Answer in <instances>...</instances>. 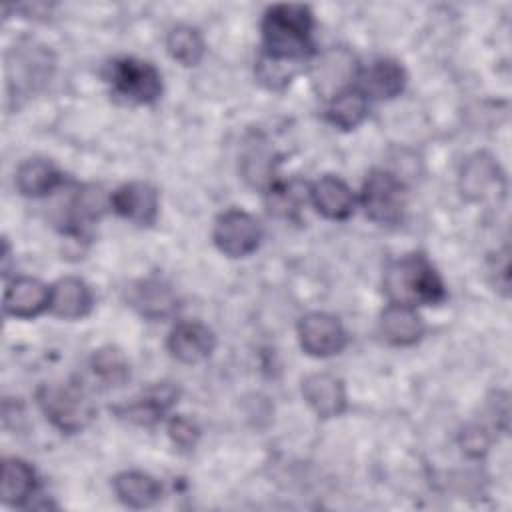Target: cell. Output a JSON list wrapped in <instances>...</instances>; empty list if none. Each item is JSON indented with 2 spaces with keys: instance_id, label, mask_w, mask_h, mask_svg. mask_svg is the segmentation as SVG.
<instances>
[{
  "instance_id": "obj_3",
  "label": "cell",
  "mask_w": 512,
  "mask_h": 512,
  "mask_svg": "<svg viewBox=\"0 0 512 512\" xmlns=\"http://www.w3.org/2000/svg\"><path fill=\"white\" fill-rule=\"evenodd\" d=\"M36 398L44 416L68 434L80 432L94 416L92 402L78 384H44Z\"/></svg>"
},
{
  "instance_id": "obj_21",
  "label": "cell",
  "mask_w": 512,
  "mask_h": 512,
  "mask_svg": "<svg viewBox=\"0 0 512 512\" xmlns=\"http://www.w3.org/2000/svg\"><path fill=\"white\" fill-rule=\"evenodd\" d=\"M114 492L118 496V500L134 510H142V508H150L154 506L160 496H162V486L156 478H152L146 472H138V470H130V472H120L114 482Z\"/></svg>"
},
{
  "instance_id": "obj_16",
  "label": "cell",
  "mask_w": 512,
  "mask_h": 512,
  "mask_svg": "<svg viewBox=\"0 0 512 512\" xmlns=\"http://www.w3.org/2000/svg\"><path fill=\"white\" fill-rule=\"evenodd\" d=\"M406 86L404 68L390 58L374 60L360 72V92L374 100H392Z\"/></svg>"
},
{
  "instance_id": "obj_1",
  "label": "cell",
  "mask_w": 512,
  "mask_h": 512,
  "mask_svg": "<svg viewBox=\"0 0 512 512\" xmlns=\"http://www.w3.org/2000/svg\"><path fill=\"white\" fill-rule=\"evenodd\" d=\"M314 18L304 4H274L262 18L264 56L296 64L314 52Z\"/></svg>"
},
{
  "instance_id": "obj_8",
  "label": "cell",
  "mask_w": 512,
  "mask_h": 512,
  "mask_svg": "<svg viewBox=\"0 0 512 512\" xmlns=\"http://www.w3.org/2000/svg\"><path fill=\"white\" fill-rule=\"evenodd\" d=\"M458 190L468 202H484L494 196H504L506 178L496 158L488 152H474L468 156L460 168Z\"/></svg>"
},
{
  "instance_id": "obj_18",
  "label": "cell",
  "mask_w": 512,
  "mask_h": 512,
  "mask_svg": "<svg viewBox=\"0 0 512 512\" xmlns=\"http://www.w3.org/2000/svg\"><path fill=\"white\" fill-rule=\"evenodd\" d=\"M92 290L76 276L60 278L50 288V310L64 320H80L92 310Z\"/></svg>"
},
{
  "instance_id": "obj_10",
  "label": "cell",
  "mask_w": 512,
  "mask_h": 512,
  "mask_svg": "<svg viewBox=\"0 0 512 512\" xmlns=\"http://www.w3.org/2000/svg\"><path fill=\"white\" fill-rule=\"evenodd\" d=\"M110 206L118 216L150 226L158 218V190L148 182H128L110 194Z\"/></svg>"
},
{
  "instance_id": "obj_19",
  "label": "cell",
  "mask_w": 512,
  "mask_h": 512,
  "mask_svg": "<svg viewBox=\"0 0 512 512\" xmlns=\"http://www.w3.org/2000/svg\"><path fill=\"white\" fill-rule=\"evenodd\" d=\"M178 388L172 384H156L144 396L136 398L130 404L118 406L116 412L128 422L140 424V426H152L158 420H162L164 412L176 402Z\"/></svg>"
},
{
  "instance_id": "obj_5",
  "label": "cell",
  "mask_w": 512,
  "mask_h": 512,
  "mask_svg": "<svg viewBox=\"0 0 512 512\" xmlns=\"http://www.w3.org/2000/svg\"><path fill=\"white\" fill-rule=\"evenodd\" d=\"M364 214L382 226L398 224L404 216L406 194L404 184L388 170L374 168L362 184L360 196Z\"/></svg>"
},
{
  "instance_id": "obj_20",
  "label": "cell",
  "mask_w": 512,
  "mask_h": 512,
  "mask_svg": "<svg viewBox=\"0 0 512 512\" xmlns=\"http://www.w3.org/2000/svg\"><path fill=\"white\" fill-rule=\"evenodd\" d=\"M380 332L394 346H412L424 336V322L414 308L388 304L380 316Z\"/></svg>"
},
{
  "instance_id": "obj_27",
  "label": "cell",
  "mask_w": 512,
  "mask_h": 512,
  "mask_svg": "<svg viewBox=\"0 0 512 512\" xmlns=\"http://www.w3.org/2000/svg\"><path fill=\"white\" fill-rule=\"evenodd\" d=\"M296 74V66L290 62H282V60H274L268 56H260L258 64H256V76L262 84H266L272 90H280L286 84H290L292 76Z\"/></svg>"
},
{
  "instance_id": "obj_25",
  "label": "cell",
  "mask_w": 512,
  "mask_h": 512,
  "mask_svg": "<svg viewBox=\"0 0 512 512\" xmlns=\"http://www.w3.org/2000/svg\"><path fill=\"white\" fill-rule=\"evenodd\" d=\"M166 50L182 66H196L204 58L206 44L196 28L178 24L166 36Z\"/></svg>"
},
{
  "instance_id": "obj_12",
  "label": "cell",
  "mask_w": 512,
  "mask_h": 512,
  "mask_svg": "<svg viewBox=\"0 0 512 512\" xmlns=\"http://www.w3.org/2000/svg\"><path fill=\"white\" fill-rule=\"evenodd\" d=\"M274 148L262 132H250L240 150V174L252 188L270 190L274 178Z\"/></svg>"
},
{
  "instance_id": "obj_9",
  "label": "cell",
  "mask_w": 512,
  "mask_h": 512,
  "mask_svg": "<svg viewBox=\"0 0 512 512\" xmlns=\"http://www.w3.org/2000/svg\"><path fill=\"white\" fill-rule=\"evenodd\" d=\"M298 340L308 356L328 358L340 354L348 338L336 316L328 312H310L298 322Z\"/></svg>"
},
{
  "instance_id": "obj_15",
  "label": "cell",
  "mask_w": 512,
  "mask_h": 512,
  "mask_svg": "<svg viewBox=\"0 0 512 512\" xmlns=\"http://www.w3.org/2000/svg\"><path fill=\"white\" fill-rule=\"evenodd\" d=\"M50 308V288L38 278H14L4 292V312L14 318H34Z\"/></svg>"
},
{
  "instance_id": "obj_26",
  "label": "cell",
  "mask_w": 512,
  "mask_h": 512,
  "mask_svg": "<svg viewBox=\"0 0 512 512\" xmlns=\"http://www.w3.org/2000/svg\"><path fill=\"white\" fill-rule=\"evenodd\" d=\"M90 368L94 376L106 386H122L130 376L128 360L114 346H104L94 350V354L90 356Z\"/></svg>"
},
{
  "instance_id": "obj_2",
  "label": "cell",
  "mask_w": 512,
  "mask_h": 512,
  "mask_svg": "<svg viewBox=\"0 0 512 512\" xmlns=\"http://www.w3.org/2000/svg\"><path fill=\"white\" fill-rule=\"evenodd\" d=\"M384 292L390 304H404L410 308L438 304L446 294L440 274L422 252L406 254L388 264L384 272Z\"/></svg>"
},
{
  "instance_id": "obj_17",
  "label": "cell",
  "mask_w": 512,
  "mask_h": 512,
  "mask_svg": "<svg viewBox=\"0 0 512 512\" xmlns=\"http://www.w3.org/2000/svg\"><path fill=\"white\" fill-rule=\"evenodd\" d=\"M310 202L328 220H346L354 212V192L338 176H322L310 188Z\"/></svg>"
},
{
  "instance_id": "obj_23",
  "label": "cell",
  "mask_w": 512,
  "mask_h": 512,
  "mask_svg": "<svg viewBox=\"0 0 512 512\" xmlns=\"http://www.w3.org/2000/svg\"><path fill=\"white\" fill-rule=\"evenodd\" d=\"M2 502L24 506L36 494V472L22 458H4L2 462Z\"/></svg>"
},
{
  "instance_id": "obj_29",
  "label": "cell",
  "mask_w": 512,
  "mask_h": 512,
  "mask_svg": "<svg viewBox=\"0 0 512 512\" xmlns=\"http://www.w3.org/2000/svg\"><path fill=\"white\" fill-rule=\"evenodd\" d=\"M488 446H490V436H488V432L484 428L470 426V428L464 430V434H462V448H464V452L468 456L478 458V456H482L488 450Z\"/></svg>"
},
{
  "instance_id": "obj_7",
  "label": "cell",
  "mask_w": 512,
  "mask_h": 512,
  "mask_svg": "<svg viewBox=\"0 0 512 512\" xmlns=\"http://www.w3.org/2000/svg\"><path fill=\"white\" fill-rule=\"evenodd\" d=\"M212 238L224 256L244 258L258 248L262 228L252 214L240 208H230L216 218Z\"/></svg>"
},
{
  "instance_id": "obj_30",
  "label": "cell",
  "mask_w": 512,
  "mask_h": 512,
  "mask_svg": "<svg viewBox=\"0 0 512 512\" xmlns=\"http://www.w3.org/2000/svg\"><path fill=\"white\" fill-rule=\"evenodd\" d=\"M322 72H324V78L322 80H318L320 82V88L324 90V88H332V78H334V68L332 66H328L326 62L322 64ZM350 72H354V66H352V58L348 56L344 62H340V66H336V78H338V82H344V80H348L350 78Z\"/></svg>"
},
{
  "instance_id": "obj_22",
  "label": "cell",
  "mask_w": 512,
  "mask_h": 512,
  "mask_svg": "<svg viewBox=\"0 0 512 512\" xmlns=\"http://www.w3.org/2000/svg\"><path fill=\"white\" fill-rule=\"evenodd\" d=\"M62 182L58 168L44 158H28L24 160L18 170L14 184L22 196L28 198H42Z\"/></svg>"
},
{
  "instance_id": "obj_4",
  "label": "cell",
  "mask_w": 512,
  "mask_h": 512,
  "mask_svg": "<svg viewBox=\"0 0 512 512\" xmlns=\"http://www.w3.org/2000/svg\"><path fill=\"white\" fill-rule=\"evenodd\" d=\"M52 70L54 56L46 46L34 40H22L14 44L6 56V78L10 94L16 98L34 92L50 80Z\"/></svg>"
},
{
  "instance_id": "obj_14",
  "label": "cell",
  "mask_w": 512,
  "mask_h": 512,
  "mask_svg": "<svg viewBox=\"0 0 512 512\" xmlns=\"http://www.w3.org/2000/svg\"><path fill=\"white\" fill-rule=\"evenodd\" d=\"M302 396L320 418H334L346 410V388L340 378L316 372L302 380Z\"/></svg>"
},
{
  "instance_id": "obj_24",
  "label": "cell",
  "mask_w": 512,
  "mask_h": 512,
  "mask_svg": "<svg viewBox=\"0 0 512 512\" xmlns=\"http://www.w3.org/2000/svg\"><path fill=\"white\" fill-rule=\"evenodd\" d=\"M326 116L332 126L340 130H352L366 120L368 98L358 88H344L332 96Z\"/></svg>"
},
{
  "instance_id": "obj_6",
  "label": "cell",
  "mask_w": 512,
  "mask_h": 512,
  "mask_svg": "<svg viewBox=\"0 0 512 512\" xmlns=\"http://www.w3.org/2000/svg\"><path fill=\"white\" fill-rule=\"evenodd\" d=\"M112 90L128 102L152 104L162 94V76L158 68L138 58H118L108 68Z\"/></svg>"
},
{
  "instance_id": "obj_28",
  "label": "cell",
  "mask_w": 512,
  "mask_h": 512,
  "mask_svg": "<svg viewBox=\"0 0 512 512\" xmlns=\"http://www.w3.org/2000/svg\"><path fill=\"white\" fill-rule=\"evenodd\" d=\"M168 434H170L172 442L184 450L194 448L198 442V436H200L198 426L186 416H174L168 422Z\"/></svg>"
},
{
  "instance_id": "obj_13",
  "label": "cell",
  "mask_w": 512,
  "mask_h": 512,
  "mask_svg": "<svg viewBox=\"0 0 512 512\" xmlns=\"http://www.w3.org/2000/svg\"><path fill=\"white\" fill-rule=\"evenodd\" d=\"M128 304L148 320H162L170 316L176 306L174 290L160 278H142L130 284L126 292Z\"/></svg>"
},
{
  "instance_id": "obj_11",
  "label": "cell",
  "mask_w": 512,
  "mask_h": 512,
  "mask_svg": "<svg viewBox=\"0 0 512 512\" xmlns=\"http://www.w3.org/2000/svg\"><path fill=\"white\" fill-rule=\"evenodd\" d=\"M216 348L214 332L198 320H180L168 334L170 354L184 364L206 360Z\"/></svg>"
}]
</instances>
